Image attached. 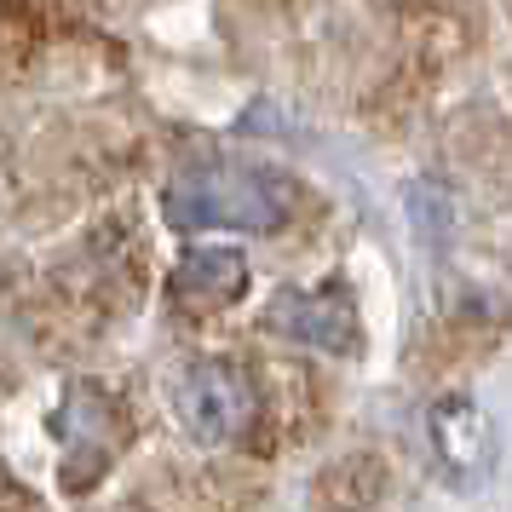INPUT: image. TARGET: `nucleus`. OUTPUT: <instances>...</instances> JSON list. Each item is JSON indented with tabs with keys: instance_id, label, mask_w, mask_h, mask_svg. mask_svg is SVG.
Returning a JSON list of instances; mask_svg holds the SVG:
<instances>
[{
	"instance_id": "7ed1b4c3",
	"label": "nucleus",
	"mask_w": 512,
	"mask_h": 512,
	"mask_svg": "<svg viewBox=\"0 0 512 512\" xmlns=\"http://www.w3.org/2000/svg\"><path fill=\"white\" fill-rule=\"evenodd\" d=\"M265 328H277L282 340H294V346H311V351H334V357H346L357 351V300H351V288L340 282H323V288H282L271 311H265Z\"/></svg>"
},
{
	"instance_id": "f03ea898",
	"label": "nucleus",
	"mask_w": 512,
	"mask_h": 512,
	"mask_svg": "<svg viewBox=\"0 0 512 512\" xmlns=\"http://www.w3.org/2000/svg\"><path fill=\"white\" fill-rule=\"evenodd\" d=\"M173 409H179L190 438L219 449V443H236L259 420V392L236 363L208 357V363H190V369L173 380Z\"/></svg>"
},
{
	"instance_id": "20e7f679",
	"label": "nucleus",
	"mask_w": 512,
	"mask_h": 512,
	"mask_svg": "<svg viewBox=\"0 0 512 512\" xmlns=\"http://www.w3.org/2000/svg\"><path fill=\"white\" fill-rule=\"evenodd\" d=\"M432 443H438L443 466L461 478H484L495 466V426L472 397H443L432 409Z\"/></svg>"
},
{
	"instance_id": "f257e3e1",
	"label": "nucleus",
	"mask_w": 512,
	"mask_h": 512,
	"mask_svg": "<svg viewBox=\"0 0 512 512\" xmlns=\"http://www.w3.org/2000/svg\"><path fill=\"white\" fill-rule=\"evenodd\" d=\"M162 213L173 231H277L294 213V185L271 167L248 162H196L173 173L162 196Z\"/></svg>"
},
{
	"instance_id": "39448f33",
	"label": "nucleus",
	"mask_w": 512,
	"mask_h": 512,
	"mask_svg": "<svg viewBox=\"0 0 512 512\" xmlns=\"http://www.w3.org/2000/svg\"><path fill=\"white\" fill-rule=\"evenodd\" d=\"M248 288V259L236 248H190L173 265V294L185 305H231Z\"/></svg>"
}]
</instances>
